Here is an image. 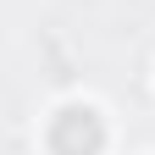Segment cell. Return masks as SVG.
Instances as JSON below:
<instances>
[{
  "mask_svg": "<svg viewBox=\"0 0 155 155\" xmlns=\"http://www.w3.org/2000/svg\"><path fill=\"white\" fill-rule=\"evenodd\" d=\"M100 144H105V127L89 105L55 111V122H50V150L55 155H100Z\"/></svg>",
  "mask_w": 155,
  "mask_h": 155,
  "instance_id": "6da1fadb",
  "label": "cell"
}]
</instances>
